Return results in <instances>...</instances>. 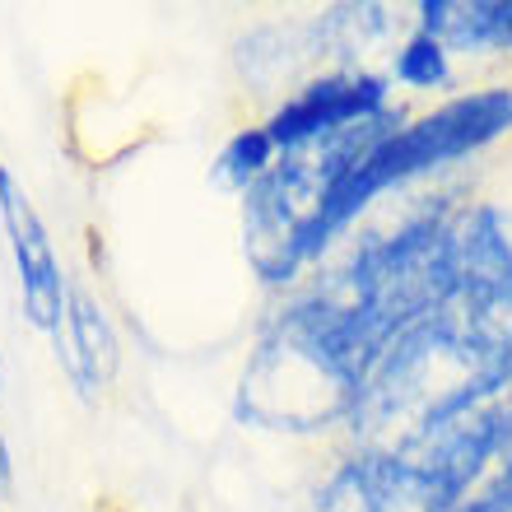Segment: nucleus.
Returning a JSON list of instances; mask_svg holds the SVG:
<instances>
[{"label": "nucleus", "mask_w": 512, "mask_h": 512, "mask_svg": "<svg viewBox=\"0 0 512 512\" xmlns=\"http://www.w3.org/2000/svg\"><path fill=\"white\" fill-rule=\"evenodd\" d=\"M359 396V373H350V364L331 350L308 298H298L266 326L252 364L243 368L238 415L261 429L317 433L340 419L350 424Z\"/></svg>", "instance_id": "2"}, {"label": "nucleus", "mask_w": 512, "mask_h": 512, "mask_svg": "<svg viewBox=\"0 0 512 512\" xmlns=\"http://www.w3.org/2000/svg\"><path fill=\"white\" fill-rule=\"evenodd\" d=\"M457 284L368 373L350 429L368 452H405L512 387V238L499 205L452 219Z\"/></svg>", "instance_id": "1"}, {"label": "nucleus", "mask_w": 512, "mask_h": 512, "mask_svg": "<svg viewBox=\"0 0 512 512\" xmlns=\"http://www.w3.org/2000/svg\"><path fill=\"white\" fill-rule=\"evenodd\" d=\"M56 354L66 359V373L75 378V387L89 396L94 387L117 373V336H112L108 317L98 308L89 294H70V308H66V326L56 331Z\"/></svg>", "instance_id": "7"}, {"label": "nucleus", "mask_w": 512, "mask_h": 512, "mask_svg": "<svg viewBox=\"0 0 512 512\" xmlns=\"http://www.w3.org/2000/svg\"><path fill=\"white\" fill-rule=\"evenodd\" d=\"M275 140H270L266 126H247V131L229 135V145L219 149L215 159V182L219 187H233V191H252L261 177L270 173V163H275Z\"/></svg>", "instance_id": "8"}, {"label": "nucleus", "mask_w": 512, "mask_h": 512, "mask_svg": "<svg viewBox=\"0 0 512 512\" xmlns=\"http://www.w3.org/2000/svg\"><path fill=\"white\" fill-rule=\"evenodd\" d=\"M382 112H387V80L382 75H322V80L303 84L266 122V131L284 154V149L336 135L345 126L373 122Z\"/></svg>", "instance_id": "4"}, {"label": "nucleus", "mask_w": 512, "mask_h": 512, "mask_svg": "<svg viewBox=\"0 0 512 512\" xmlns=\"http://www.w3.org/2000/svg\"><path fill=\"white\" fill-rule=\"evenodd\" d=\"M508 131H512V84H489V89L461 94V98H452V103H443L438 112H429V117L391 131L387 140H382L378 149H368L364 159H359V168L331 191L322 219H317L308 233L303 256L312 261L373 196H382V191H391V187H405V182H415L419 173H433V168H443V163H452V159H466V154L494 145V140Z\"/></svg>", "instance_id": "3"}, {"label": "nucleus", "mask_w": 512, "mask_h": 512, "mask_svg": "<svg viewBox=\"0 0 512 512\" xmlns=\"http://www.w3.org/2000/svg\"><path fill=\"white\" fill-rule=\"evenodd\" d=\"M0 219H5V233H10V252L14 266H19V289H24V312L38 331H61L66 326V275H61V261L52 252V238L42 229L38 210L28 205L24 187L10 177V168H0Z\"/></svg>", "instance_id": "5"}, {"label": "nucleus", "mask_w": 512, "mask_h": 512, "mask_svg": "<svg viewBox=\"0 0 512 512\" xmlns=\"http://www.w3.org/2000/svg\"><path fill=\"white\" fill-rule=\"evenodd\" d=\"M419 28L457 52H512V0H424Z\"/></svg>", "instance_id": "6"}, {"label": "nucleus", "mask_w": 512, "mask_h": 512, "mask_svg": "<svg viewBox=\"0 0 512 512\" xmlns=\"http://www.w3.org/2000/svg\"><path fill=\"white\" fill-rule=\"evenodd\" d=\"M396 80L410 84V89H443V84L452 80L447 47L433 38V33L415 28V33L401 42V52H396Z\"/></svg>", "instance_id": "9"}]
</instances>
